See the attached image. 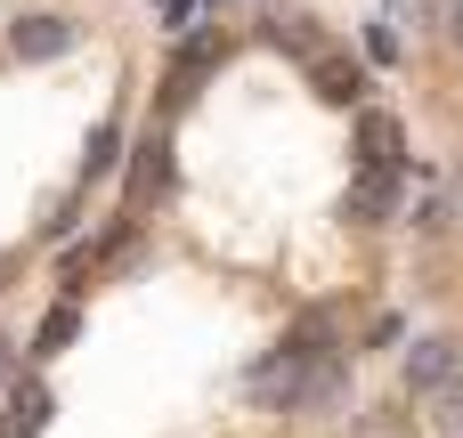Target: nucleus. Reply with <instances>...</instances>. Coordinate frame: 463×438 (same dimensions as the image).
<instances>
[{
  "label": "nucleus",
  "mask_w": 463,
  "mask_h": 438,
  "mask_svg": "<svg viewBox=\"0 0 463 438\" xmlns=\"http://www.w3.org/2000/svg\"><path fill=\"white\" fill-rule=\"evenodd\" d=\"M73 41H81V33H73V16H49V8L8 24V57H16V65H49V57H65Z\"/></svg>",
  "instance_id": "obj_1"
},
{
  "label": "nucleus",
  "mask_w": 463,
  "mask_h": 438,
  "mask_svg": "<svg viewBox=\"0 0 463 438\" xmlns=\"http://www.w3.org/2000/svg\"><path fill=\"white\" fill-rule=\"evenodd\" d=\"M456 374H463V341H448V333H423V341L407 349V390H415V398H439Z\"/></svg>",
  "instance_id": "obj_2"
},
{
  "label": "nucleus",
  "mask_w": 463,
  "mask_h": 438,
  "mask_svg": "<svg viewBox=\"0 0 463 438\" xmlns=\"http://www.w3.org/2000/svg\"><path fill=\"white\" fill-rule=\"evenodd\" d=\"M252 390H260L269 406H277V398H285V406H293V398H309V349H277V358L252 374Z\"/></svg>",
  "instance_id": "obj_3"
},
{
  "label": "nucleus",
  "mask_w": 463,
  "mask_h": 438,
  "mask_svg": "<svg viewBox=\"0 0 463 438\" xmlns=\"http://www.w3.org/2000/svg\"><path fill=\"white\" fill-rule=\"evenodd\" d=\"M309 81H317V98H326V106H358V98H366V73H358L350 57H326V49L309 57Z\"/></svg>",
  "instance_id": "obj_4"
},
{
  "label": "nucleus",
  "mask_w": 463,
  "mask_h": 438,
  "mask_svg": "<svg viewBox=\"0 0 463 438\" xmlns=\"http://www.w3.org/2000/svg\"><path fill=\"white\" fill-rule=\"evenodd\" d=\"M358 154H366V171H399V154H407L399 122L391 114H358Z\"/></svg>",
  "instance_id": "obj_5"
},
{
  "label": "nucleus",
  "mask_w": 463,
  "mask_h": 438,
  "mask_svg": "<svg viewBox=\"0 0 463 438\" xmlns=\"http://www.w3.org/2000/svg\"><path fill=\"white\" fill-rule=\"evenodd\" d=\"M269 41H277V49H301V57H317V24H309L301 8H269Z\"/></svg>",
  "instance_id": "obj_6"
},
{
  "label": "nucleus",
  "mask_w": 463,
  "mask_h": 438,
  "mask_svg": "<svg viewBox=\"0 0 463 438\" xmlns=\"http://www.w3.org/2000/svg\"><path fill=\"white\" fill-rule=\"evenodd\" d=\"M350 219H366V228L391 219V171H366V179L350 187Z\"/></svg>",
  "instance_id": "obj_7"
},
{
  "label": "nucleus",
  "mask_w": 463,
  "mask_h": 438,
  "mask_svg": "<svg viewBox=\"0 0 463 438\" xmlns=\"http://www.w3.org/2000/svg\"><path fill=\"white\" fill-rule=\"evenodd\" d=\"M431 406H439V431H448V438H463V374L448 382V390H439V398H431Z\"/></svg>",
  "instance_id": "obj_8"
},
{
  "label": "nucleus",
  "mask_w": 463,
  "mask_h": 438,
  "mask_svg": "<svg viewBox=\"0 0 463 438\" xmlns=\"http://www.w3.org/2000/svg\"><path fill=\"white\" fill-rule=\"evenodd\" d=\"M358 438H415V431H407V415H366Z\"/></svg>",
  "instance_id": "obj_9"
},
{
  "label": "nucleus",
  "mask_w": 463,
  "mask_h": 438,
  "mask_svg": "<svg viewBox=\"0 0 463 438\" xmlns=\"http://www.w3.org/2000/svg\"><path fill=\"white\" fill-rule=\"evenodd\" d=\"M448 33H456V41H463V0H448Z\"/></svg>",
  "instance_id": "obj_10"
}]
</instances>
